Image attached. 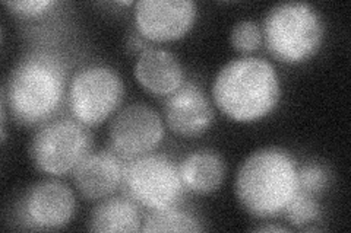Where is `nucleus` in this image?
Wrapping results in <instances>:
<instances>
[{"instance_id": "obj_3", "label": "nucleus", "mask_w": 351, "mask_h": 233, "mask_svg": "<svg viewBox=\"0 0 351 233\" xmlns=\"http://www.w3.org/2000/svg\"><path fill=\"white\" fill-rule=\"evenodd\" d=\"M298 162L281 148H263L240 165L236 195L240 206L256 219L284 215L299 193Z\"/></svg>"}, {"instance_id": "obj_13", "label": "nucleus", "mask_w": 351, "mask_h": 233, "mask_svg": "<svg viewBox=\"0 0 351 233\" xmlns=\"http://www.w3.org/2000/svg\"><path fill=\"white\" fill-rule=\"evenodd\" d=\"M138 83L154 96H170L184 83L180 60L167 50L145 49L135 63Z\"/></svg>"}, {"instance_id": "obj_2", "label": "nucleus", "mask_w": 351, "mask_h": 233, "mask_svg": "<svg viewBox=\"0 0 351 233\" xmlns=\"http://www.w3.org/2000/svg\"><path fill=\"white\" fill-rule=\"evenodd\" d=\"M214 102L237 123H255L269 115L281 98L277 70L265 59L246 55L228 61L215 76Z\"/></svg>"}, {"instance_id": "obj_9", "label": "nucleus", "mask_w": 351, "mask_h": 233, "mask_svg": "<svg viewBox=\"0 0 351 233\" xmlns=\"http://www.w3.org/2000/svg\"><path fill=\"white\" fill-rule=\"evenodd\" d=\"M16 210L24 228L58 230L71 223L76 213V198L66 184L46 180L28 188Z\"/></svg>"}, {"instance_id": "obj_6", "label": "nucleus", "mask_w": 351, "mask_h": 233, "mask_svg": "<svg viewBox=\"0 0 351 233\" xmlns=\"http://www.w3.org/2000/svg\"><path fill=\"white\" fill-rule=\"evenodd\" d=\"M123 96V79L113 68L88 64L73 74L68 104L75 120L86 127H94L116 113Z\"/></svg>"}, {"instance_id": "obj_12", "label": "nucleus", "mask_w": 351, "mask_h": 233, "mask_svg": "<svg viewBox=\"0 0 351 233\" xmlns=\"http://www.w3.org/2000/svg\"><path fill=\"white\" fill-rule=\"evenodd\" d=\"M126 165L117 153L97 152L73 169V182L86 202H101L123 185Z\"/></svg>"}, {"instance_id": "obj_20", "label": "nucleus", "mask_w": 351, "mask_h": 233, "mask_svg": "<svg viewBox=\"0 0 351 233\" xmlns=\"http://www.w3.org/2000/svg\"><path fill=\"white\" fill-rule=\"evenodd\" d=\"M15 15L24 18H40L49 14L58 3L53 0H19V2H3Z\"/></svg>"}, {"instance_id": "obj_19", "label": "nucleus", "mask_w": 351, "mask_h": 233, "mask_svg": "<svg viewBox=\"0 0 351 233\" xmlns=\"http://www.w3.org/2000/svg\"><path fill=\"white\" fill-rule=\"evenodd\" d=\"M299 191L319 195L329 185V172L319 163H304L298 168Z\"/></svg>"}, {"instance_id": "obj_15", "label": "nucleus", "mask_w": 351, "mask_h": 233, "mask_svg": "<svg viewBox=\"0 0 351 233\" xmlns=\"http://www.w3.org/2000/svg\"><path fill=\"white\" fill-rule=\"evenodd\" d=\"M142 220L138 204L132 198L112 197L101 200L88 219L93 232H139Z\"/></svg>"}, {"instance_id": "obj_1", "label": "nucleus", "mask_w": 351, "mask_h": 233, "mask_svg": "<svg viewBox=\"0 0 351 233\" xmlns=\"http://www.w3.org/2000/svg\"><path fill=\"white\" fill-rule=\"evenodd\" d=\"M68 70L60 55L51 51L25 54L9 73L2 90V105L21 126H38L60 109Z\"/></svg>"}, {"instance_id": "obj_10", "label": "nucleus", "mask_w": 351, "mask_h": 233, "mask_svg": "<svg viewBox=\"0 0 351 233\" xmlns=\"http://www.w3.org/2000/svg\"><path fill=\"white\" fill-rule=\"evenodd\" d=\"M197 6L192 0H139L134 20L138 34L154 42L183 38L195 25Z\"/></svg>"}, {"instance_id": "obj_11", "label": "nucleus", "mask_w": 351, "mask_h": 233, "mask_svg": "<svg viewBox=\"0 0 351 233\" xmlns=\"http://www.w3.org/2000/svg\"><path fill=\"white\" fill-rule=\"evenodd\" d=\"M164 120L178 136L197 137L211 128L214 109L199 86L184 82L178 91L167 96Z\"/></svg>"}, {"instance_id": "obj_16", "label": "nucleus", "mask_w": 351, "mask_h": 233, "mask_svg": "<svg viewBox=\"0 0 351 233\" xmlns=\"http://www.w3.org/2000/svg\"><path fill=\"white\" fill-rule=\"evenodd\" d=\"M142 232H201L204 226L193 215L183 212L176 206L149 210L142 221Z\"/></svg>"}, {"instance_id": "obj_18", "label": "nucleus", "mask_w": 351, "mask_h": 233, "mask_svg": "<svg viewBox=\"0 0 351 233\" xmlns=\"http://www.w3.org/2000/svg\"><path fill=\"white\" fill-rule=\"evenodd\" d=\"M230 41L240 53L256 51L262 44V31L255 20H239L230 32Z\"/></svg>"}, {"instance_id": "obj_21", "label": "nucleus", "mask_w": 351, "mask_h": 233, "mask_svg": "<svg viewBox=\"0 0 351 233\" xmlns=\"http://www.w3.org/2000/svg\"><path fill=\"white\" fill-rule=\"evenodd\" d=\"M258 232H285L287 229H284L281 226H274V225H269V226H259L256 228Z\"/></svg>"}, {"instance_id": "obj_14", "label": "nucleus", "mask_w": 351, "mask_h": 233, "mask_svg": "<svg viewBox=\"0 0 351 233\" xmlns=\"http://www.w3.org/2000/svg\"><path fill=\"white\" fill-rule=\"evenodd\" d=\"M186 190L195 194H213L223 185L227 174L224 159L211 150H197L179 165Z\"/></svg>"}, {"instance_id": "obj_7", "label": "nucleus", "mask_w": 351, "mask_h": 233, "mask_svg": "<svg viewBox=\"0 0 351 233\" xmlns=\"http://www.w3.org/2000/svg\"><path fill=\"white\" fill-rule=\"evenodd\" d=\"M123 185L129 198L148 210L178 206L184 193L179 166L164 154H145L126 165Z\"/></svg>"}, {"instance_id": "obj_8", "label": "nucleus", "mask_w": 351, "mask_h": 233, "mask_svg": "<svg viewBox=\"0 0 351 233\" xmlns=\"http://www.w3.org/2000/svg\"><path fill=\"white\" fill-rule=\"evenodd\" d=\"M110 143L114 153L136 159L156 150L164 137V124L156 109L135 102L122 108L110 124Z\"/></svg>"}, {"instance_id": "obj_17", "label": "nucleus", "mask_w": 351, "mask_h": 233, "mask_svg": "<svg viewBox=\"0 0 351 233\" xmlns=\"http://www.w3.org/2000/svg\"><path fill=\"white\" fill-rule=\"evenodd\" d=\"M284 216L293 226L304 228L315 223L321 217V206L315 195L299 191L284 212Z\"/></svg>"}, {"instance_id": "obj_5", "label": "nucleus", "mask_w": 351, "mask_h": 233, "mask_svg": "<svg viewBox=\"0 0 351 233\" xmlns=\"http://www.w3.org/2000/svg\"><path fill=\"white\" fill-rule=\"evenodd\" d=\"M91 144V133L78 120H50L31 139L29 158L44 174L64 175L90 154Z\"/></svg>"}, {"instance_id": "obj_4", "label": "nucleus", "mask_w": 351, "mask_h": 233, "mask_svg": "<svg viewBox=\"0 0 351 233\" xmlns=\"http://www.w3.org/2000/svg\"><path fill=\"white\" fill-rule=\"evenodd\" d=\"M262 41L274 59L287 64L311 60L325 38L321 14L302 2L278 3L268 10L262 24Z\"/></svg>"}]
</instances>
